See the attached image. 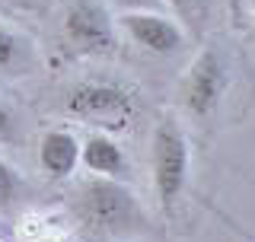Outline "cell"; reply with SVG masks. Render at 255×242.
<instances>
[{"label": "cell", "mask_w": 255, "mask_h": 242, "mask_svg": "<svg viewBox=\"0 0 255 242\" xmlns=\"http://www.w3.org/2000/svg\"><path fill=\"white\" fill-rule=\"evenodd\" d=\"M64 112L77 121H86V124L122 131L134 118V99L118 83L90 80V83H77L67 90V96H64Z\"/></svg>", "instance_id": "1"}, {"label": "cell", "mask_w": 255, "mask_h": 242, "mask_svg": "<svg viewBox=\"0 0 255 242\" xmlns=\"http://www.w3.org/2000/svg\"><path fill=\"white\" fill-rule=\"evenodd\" d=\"M188 182V140L172 121H163L153 134V185L166 214H172Z\"/></svg>", "instance_id": "2"}, {"label": "cell", "mask_w": 255, "mask_h": 242, "mask_svg": "<svg viewBox=\"0 0 255 242\" xmlns=\"http://www.w3.org/2000/svg\"><path fill=\"white\" fill-rule=\"evenodd\" d=\"M64 35H67V42L77 54L102 58V54L115 51V26H112L106 6L96 3V0H74L67 6Z\"/></svg>", "instance_id": "3"}, {"label": "cell", "mask_w": 255, "mask_h": 242, "mask_svg": "<svg viewBox=\"0 0 255 242\" xmlns=\"http://www.w3.org/2000/svg\"><path fill=\"white\" fill-rule=\"evenodd\" d=\"M83 214L90 227L102 233H115L134 227L140 220V204L115 179H96L90 182V188L83 195Z\"/></svg>", "instance_id": "4"}, {"label": "cell", "mask_w": 255, "mask_h": 242, "mask_svg": "<svg viewBox=\"0 0 255 242\" xmlns=\"http://www.w3.org/2000/svg\"><path fill=\"white\" fill-rule=\"evenodd\" d=\"M223 90H227V64L217 48H204L185 77V109L198 118H207L217 109Z\"/></svg>", "instance_id": "5"}, {"label": "cell", "mask_w": 255, "mask_h": 242, "mask_svg": "<svg viewBox=\"0 0 255 242\" xmlns=\"http://www.w3.org/2000/svg\"><path fill=\"white\" fill-rule=\"evenodd\" d=\"M122 26L140 48L153 54H172L182 48V29L159 13H125Z\"/></svg>", "instance_id": "6"}, {"label": "cell", "mask_w": 255, "mask_h": 242, "mask_svg": "<svg viewBox=\"0 0 255 242\" xmlns=\"http://www.w3.org/2000/svg\"><path fill=\"white\" fill-rule=\"evenodd\" d=\"M38 163L51 179H70L80 166V140L67 131H48L38 143Z\"/></svg>", "instance_id": "7"}, {"label": "cell", "mask_w": 255, "mask_h": 242, "mask_svg": "<svg viewBox=\"0 0 255 242\" xmlns=\"http://www.w3.org/2000/svg\"><path fill=\"white\" fill-rule=\"evenodd\" d=\"M80 159H83V166L90 169V172H96L99 179H122L128 172L125 150L106 134L90 137V140L80 147Z\"/></svg>", "instance_id": "8"}, {"label": "cell", "mask_w": 255, "mask_h": 242, "mask_svg": "<svg viewBox=\"0 0 255 242\" xmlns=\"http://www.w3.org/2000/svg\"><path fill=\"white\" fill-rule=\"evenodd\" d=\"M19 58H22L19 35H16L13 29L0 26V74H3V70H13L16 64H19Z\"/></svg>", "instance_id": "9"}, {"label": "cell", "mask_w": 255, "mask_h": 242, "mask_svg": "<svg viewBox=\"0 0 255 242\" xmlns=\"http://www.w3.org/2000/svg\"><path fill=\"white\" fill-rule=\"evenodd\" d=\"M19 175L13 172V166H6L3 159H0V211L3 207H10L16 198H19Z\"/></svg>", "instance_id": "10"}, {"label": "cell", "mask_w": 255, "mask_h": 242, "mask_svg": "<svg viewBox=\"0 0 255 242\" xmlns=\"http://www.w3.org/2000/svg\"><path fill=\"white\" fill-rule=\"evenodd\" d=\"M16 137V121H13V112L0 102V143H10Z\"/></svg>", "instance_id": "11"}, {"label": "cell", "mask_w": 255, "mask_h": 242, "mask_svg": "<svg viewBox=\"0 0 255 242\" xmlns=\"http://www.w3.org/2000/svg\"><path fill=\"white\" fill-rule=\"evenodd\" d=\"M122 10H131V13H153L159 10V0H115Z\"/></svg>", "instance_id": "12"}, {"label": "cell", "mask_w": 255, "mask_h": 242, "mask_svg": "<svg viewBox=\"0 0 255 242\" xmlns=\"http://www.w3.org/2000/svg\"><path fill=\"white\" fill-rule=\"evenodd\" d=\"M166 3H169L172 10H185V3H188V0H166Z\"/></svg>", "instance_id": "13"}, {"label": "cell", "mask_w": 255, "mask_h": 242, "mask_svg": "<svg viewBox=\"0 0 255 242\" xmlns=\"http://www.w3.org/2000/svg\"><path fill=\"white\" fill-rule=\"evenodd\" d=\"M252 10H255V0H252Z\"/></svg>", "instance_id": "14"}]
</instances>
